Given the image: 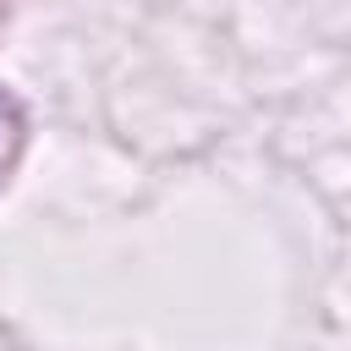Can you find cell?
Instances as JSON below:
<instances>
[{
    "label": "cell",
    "mask_w": 351,
    "mask_h": 351,
    "mask_svg": "<svg viewBox=\"0 0 351 351\" xmlns=\"http://www.w3.org/2000/svg\"><path fill=\"white\" fill-rule=\"evenodd\" d=\"M0 126H5V99H0Z\"/></svg>",
    "instance_id": "obj_1"
}]
</instances>
